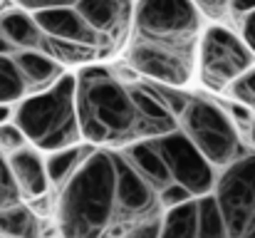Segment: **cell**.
Masks as SVG:
<instances>
[{"label": "cell", "instance_id": "cell-8", "mask_svg": "<svg viewBox=\"0 0 255 238\" xmlns=\"http://www.w3.org/2000/svg\"><path fill=\"white\" fill-rule=\"evenodd\" d=\"M253 65V50L236 30L226 27L223 22L206 25L196 65V79L201 82L203 89L226 94L231 84L241 75H246Z\"/></svg>", "mask_w": 255, "mask_h": 238}, {"label": "cell", "instance_id": "cell-19", "mask_svg": "<svg viewBox=\"0 0 255 238\" xmlns=\"http://www.w3.org/2000/svg\"><path fill=\"white\" fill-rule=\"evenodd\" d=\"M251 10H255V0H231V17L241 20Z\"/></svg>", "mask_w": 255, "mask_h": 238}, {"label": "cell", "instance_id": "cell-9", "mask_svg": "<svg viewBox=\"0 0 255 238\" xmlns=\"http://www.w3.org/2000/svg\"><path fill=\"white\" fill-rule=\"evenodd\" d=\"M211 194L218 204L226 236L255 238V149L218 169Z\"/></svg>", "mask_w": 255, "mask_h": 238}, {"label": "cell", "instance_id": "cell-18", "mask_svg": "<svg viewBox=\"0 0 255 238\" xmlns=\"http://www.w3.org/2000/svg\"><path fill=\"white\" fill-rule=\"evenodd\" d=\"M238 25H241V37L246 40V45L253 50L255 55V10H251L248 15H243L238 20Z\"/></svg>", "mask_w": 255, "mask_h": 238}, {"label": "cell", "instance_id": "cell-22", "mask_svg": "<svg viewBox=\"0 0 255 238\" xmlns=\"http://www.w3.org/2000/svg\"><path fill=\"white\" fill-rule=\"evenodd\" d=\"M5 2H7V0H0V7H2V5H5Z\"/></svg>", "mask_w": 255, "mask_h": 238}, {"label": "cell", "instance_id": "cell-6", "mask_svg": "<svg viewBox=\"0 0 255 238\" xmlns=\"http://www.w3.org/2000/svg\"><path fill=\"white\" fill-rule=\"evenodd\" d=\"M12 119L25 132L27 142L45 154L85 142L77 112L75 70L65 72L50 87L17 102L12 109Z\"/></svg>", "mask_w": 255, "mask_h": 238}, {"label": "cell", "instance_id": "cell-5", "mask_svg": "<svg viewBox=\"0 0 255 238\" xmlns=\"http://www.w3.org/2000/svg\"><path fill=\"white\" fill-rule=\"evenodd\" d=\"M70 72L37 22L10 0L0 7V104H17Z\"/></svg>", "mask_w": 255, "mask_h": 238}, {"label": "cell", "instance_id": "cell-3", "mask_svg": "<svg viewBox=\"0 0 255 238\" xmlns=\"http://www.w3.org/2000/svg\"><path fill=\"white\" fill-rule=\"evenodd\" d=\"M203 30V12L193 0H139L124 62L144 79L186 89L196 79Z\"/></svg>", "mask_w": 255, "mask_h": 238}, {"label": "cell", "instance_id": "cell-13", "mask_svg": "<svg viewBox=\"0 0 255 238\" xmlns=\"http://www.w3.org/2000/svg\"><path fill=\"white\" fill-rule=\"evenodd\" d=\"M89 147H92L89 142H80V144H72V147H65V149L45 154V159H47V174H50V181H52V191L62 189L67 184V179L80 169V164L85 161Z\"/></svg>", "mask_w": 255, "mask_h": 238}, {"label": "cell", "instance_id": "cell-20", "mask_svg": "<svg viewBox=\"0 0 255 238\" xmlns=\"http://www.w3.org/2000/svg\"><path fill=\"white\" fill-rule=\"evenodd\" d=\"M12 104H0V124L2 122H7V119H12Z\"/></svg>", "mask_w": 255, "mask_h": 238}, {"label": "cell", "instance_id": "cell-1", "mask_svg": "<svg viewBox=\"0 0 255 238\" xmlns=\"http://www.w3.org/2000/svg\"><path fill=\"white\" fill-rule=\"evenodd\" d=\"M55 221L62 236H159L164 199L129 149L89 147L80 169L55 191Z\"/></svg>", "mask_w": 255, "mask_h": 238}, {"label": "cell", "instance_id": "cell-11", "mask_svg": "<svg viewBox=\"0 0 255 238\" xmlns=\"http://www.w3.org/2000/svg\"><path fill=\"white\" fill-rule=\"evenodd\" d=\"M201 229V216H198V196H191L176 206L164 211L161 221V234L159 236L171 238H198Z\"/></svg>", "mask_w": 255, "mask_h": 238}, {"label": "cell", "instance_id": "cell-4", "mask_svg": "<svg viewBox=\"0 0 255 238\" xmlns=\"http://www.w3.org/2000/svg\"><path fill=\"white\" fill-rule=\"evenodd\" d=\"M45 32L70 70L122 55L139 0H10Z\"/></svg>", "mask_w": 255, "mask_h": 238}, {"label": "cell", "instance_id": "cell-12", "mask_svg": "<svg viewBox=\"0 0 255 238\" xmlns=\"http://www.w3.org/2000/svg\"><path fill=\"white\" fill-rule=\"evenodd\" d=\"M40 214L27 204L17 201L12 206L0 209V236H40Z\"/></svg>", "mask_w": 255, "mask_h": 238}, {"label": "cell", "instance_id": "cell-17", "mask_svg": "<svg viewBox=\"0 0 255 238\" xmlns=\"http://www.w3.org/2000/svg\"><path fill=\"white\" fill-rule=\"evenodd\" d=\"M193 2L198 5L203 17H208L213 22H223L231 17V0H193Z\"/></svg>", "mask_w": 255, "mask_h": 238}, {"label": "cell", "instance_id": "cell-7", "mask_svg": "<svg viewBox=\"0 0 255 238\" xmlns=\"http://www.w3.org/2000/svg\"><path fill=\"white\" fill-rule=\"evenodd\" d=\"M178 127L216 171L243 154L241 129L231 112L203 94H186L178 109Z\"/></svg>", "mask_w": 255, "mask_h": 238}, {"label": "cell", "instance_id": "cell-10", "mask_svg": "<svg viewBox=\"0 0 255 238\" xmlns=\"http://www.w3.org/2000/svg\"><path fill=\"white\" fill-rule=\"evenodd\" d=\"M7 161H10L15 184L25 201L42 199L45 194L52 191V181L47 174V159L42 149H37L35 144H25L15 149L12 154H7Z\"/></svg>", "mask_w": 255, "mask_h": 238}, {"label": "cell", "instance_id": "cell-2", "mask_svg": "<svg viewBox=\"0 0 255 238\" xmlns=\"http://www.w3.org/2000/svg\"><path fill=\"white\" fill-rule=\"evenodd\" d=\"M75 79L82 137L94 147L124 149L178 129V109L186 94L173 99V87L144 82L131 67L124 75L109 62L77 67Z\"/></svg>", "mask_w": 255, "mask_h": 238}, {"label": "cell", "instance_id": "cell-16", "mask_svg": "<svg viewBox=\"0 0 255 238\" xmlns=\"http://www.w3.org/2000/svg\"><path fill=\"white\" fill-rule=\"evenodd\" d=\"M25 144H30V142H27L25 132L20 129V124L15 119H7V122L0 124V149L5 154H12L15 149H20Z\"/></svg>", "mask_w": 255, "mask_h": 238}, {"label": "cell", "instance_id": "cell-21", "mask_svg": "<svg viewBox=\"0 0 255 238\" xmlns=\"http://www.w3.org/2000/svg\"><path fill=\"white\" fill-rule=\"evenodd\" d=\"M248 139H251V144H253V149H255V119L251 122V127H248Z\"/></svg>", "mask_w": 255, "mask_h": 238}, {"label": "cell", "instance_id": "cell-14", "mask_svg": "<svg viewBox=\"0 0 255 238\" xmlns=\"http://www.w3.org/2000/svg\"><path fill=\"white\" fill-rule=\"evenodd\" d=\"M17 201H25V199H22L17 184H15V176H12L7 154L0 149V209L12 206V204H17Z\"/></svg>", "mask_w": 255, "mask_h": 238}, {"label": "cell", "instance_id": "cell-15", "mask_svg": "<svg viewBox=\"0 0 255 238\" xmlns=\"http://www.w3.org/2000/svg\"><path fill=\"white\" fill-rule=\"evenodd\" d=\"M226 94H231L236 102L246 104L248 109H253V114H255V65L246 75H241V77L236 79Z\"/></svg>", "mask_w": 255, "mask_h": 238}]
</instances>
